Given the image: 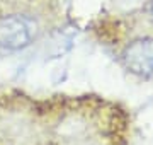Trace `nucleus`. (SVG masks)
Here are the masks:
<instances>
[{"label":"nucleus","instance_id":"nucleus-1","mask_svg":"<svg viewBox=\"0 0 153 145\" xmlns=\"http://www.w3.org/2000/svg\"><path fill=\"white\" fill-rule=\"evenodd\" d=\"M36 22L27 16H7L0 19V48L22 50L36 36Z\"/></svg>","mask_w":153,"mask_h":145},{"label":"nucleus","instance_id":"nucleus-2","mask_svg":"<svg viewBox=\"0 0 153 145\" xmlns=\"http://www.w3.org/2000/svg\"><path fill=\"white\" fill-rule=\"evenodd\" d=\"M124 63L136 75L153 73V39H138L126 48Z\"/></svg>","mask_w":153,"mask_h":145},{"label":"nucleus","instance_id":"nucleus-3","mask_svg":"<svg viewBox=\"0 0 153 145\" xmlns=\"http://www.w3.org/2000/svg\"><path fill=\"white\" fill-rule=\"evenodd\" d=\"M152 10H153V7H152Z\"/></svg>","mask_w":153,"mask_h":145}]
</instances>
